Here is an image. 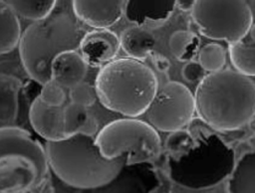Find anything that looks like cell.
<instances>
[{"label": "cell", "mask_w": 255, "mask_h": 193, "mask_svg": "<svg viewBox=\"0 0 255 193\" xmlns=\"http://www.w3.org/2000/svg\"><path fill=\"white\" fill-rule=\"evenodd\" d=\"M64 127L68 137L75 134L96 136L99 132V121L87 107L72 102L63 106Z\"/></svg>", "instance_id": "e0dca14e"}, {"label": "cell", "mask_w": 255, "mask_h": 193, "mask_svg": "<svg viewBox=\"0 0 255 193\" xmlns=\"http://www.w3.org/2000/svg\"><path fill=\"white\" fill-rule=\"evenodd\" d=\"M69 98L70 102L88 108L96 102L98 97L95 87L86 82H82L69 90Z\"/></svg>", "instance_id": "484cf974"}, {"label": "cell", "mask_w": 255, "mask_h": 193, "mask_svg": "<svg viewBox=\"0 0 255 193\" xmlns=\"http://www.w3.org/2000/svg\"><path fill=\"white\" fill-rule=\"evenodd\" d=\"M94 87L106 108L135 118L146 112L158 91V81L149 67L127 57L103 66Z\"/></svg>", "instance_id": "277c9868"}, {"label": "cell", "mask_w": 255, "mask_h": 193, "mask_svg": "<svg viewBox=\"0 0 255 193\" xmlns=\"http://www.w3.org/2000/svg\"><path fill=\"white\" fill-rule=\"evenodd\" d=\"M39 193H55V187L53 185L52 178H50V180L45 184Z\"/></svg>", "instance_id": "4dcf8cb0"}, {"label": "cell", "mask_w": 255, "mask_h": 193, "mask_svg": "<svg viewBox=\"0 0 255 193\" xmlns=\"http://www.w3.org/2000/svg\"><path fill=\"white\" fill-rule=\"evenodd\" d=\"M235 164L234 149L217 134H208L179 156L170 157L167 167L170 179L178 186L203 190L229 177Z\"/></svg>", "instance_id": "8992f818"}, {"label": "cell", "mask_w": 255, "mask_h": 193, "mask_svg": "<svg viewBox=\"0 0 255 193\" xmlns=\"http://www.w3.org/2000/svg\"><path fill=\"white\" fill-rule=\"evenodd\" d=\"M206 72L200 66V64L196 61H189L187 62L181 70V75L184 81L187 83H195L200 82L205 76Z\"/></svg>", "instance_id": "4316f807"}, {"label": "cell", "mask_w": 255, "mask_h": 193, "mask_svg": "<svg viewBox=\"0 0 255 193\" xmlns=\"http://www.w3.org/2000/svg\"><path fill=\"white\" fill-rule=\"evenodd\" d=\"M251 10H255V1H251V2H248Z\"/></svg>", "instance_id": "d6a6232c"}, {"label": "cell", "mask_w": 255, "mask_h": 193, "mask_svg": "<svg viewBox=\"0 0 255 193\" xmlns=\"http://www.w3.org/2000/svg\"><path fill=\"white\" fill-rule=\"evenodd\" d=\"M71 9L75 17L96 30L109 29L122 18L126 1H72Z\"/></svg>", "instance_id": "7c38bea8"}, {"label": "cell", "mask_w": 255, "mask_h": 193, "mask_svg": "<svg viewBox=\"0 0 255 193\" xmlns=\"http://www.w3.org/2000/svg\"><path fill=\"white\" fill-rule=\"evenodd\" d=\"M148 123L163 132L183 129L195 113L194 96L183 84L171 81L157 91L146 110Z\"/></svg>", "instance_id": "9c48e42d"}, {"label": "cell", "mask_w": 255, "mask_h": 193, "mask_svg": "<svg viewBox=\"0 0 255 193\" xmlns=\"http://www.w3.org/2000/svg\"><path fill=\"white\" fill-rule=\"evenodd\" d=\"M72 10H54L21 34L19 56L27 75L41 86L51 80V64L61 53L78 51L86 34Z\"/></svg>", "instance_id": "3957f363"}, {"label": "cell", "mask_w": 255, "mask_h": 193, "mask_svg": "<svg viewBox=\"0 0 255 193\" xmlns=\"http://www.w3.org/2000/svg\"><path fill=\"white\" fill-rule=\"evenodd\" d=\"M229 193H255V150L242 155L228 180Z\"/></svg>", "instance_id": "d6986e66"}, {"label": "cell", "mask_w": 255, "mask_h": 193, "mask_svg": "<svg viewBox=\"0 0 255 193\" xmlns=\"http://www.w3.org/2000/svg\"><path fill=\"white\" fill-rule=\"evenodd\" d=\"M38 97L44 104L48 106L62 107L66 101L67 95L65 89L62 86L53 80H50L42 85V90Z\"/></svg>", "instance_id": "d4e9b609"}, {"label": "cell", "mask_w": 255, "mask_h": 193, "mask_svg": "<svg viewBox=\"0 0 255 193\" xmlns=\"http://www.w3.org/2000/svg\"><path fill=\"white\" fill-rule=\"evenodd\" d=\"M22 83L14 76L0 74V123L13 125L19 111V93Z\"/></svg>", "instance_id": "ac0fdd59"}, {"label": "cell", "mask_w": 255, "mask_h": 193, "mask_svg": "<svg viewBox=\"0 0 255 193\" xmlns=\"http://www.w3.org/2000/svg\"><path fill=\"white\" fill-rule=\"evenodd\" d=\"M200 40L198 36L187 30L173 32L168 40V47L171 55L180 62L193 61L199 51Z\"/></svg>", "instance_id": "44dd1931"}, {"label": "cell", "mask_w": 255, "mask_h": 193, "mask_svg": "<svg viewBox=\"0 0 255 193\" xmlns=\"http://www.w3.org/2000/svg\"><path fill=\"white\" fill-rule=\"evenodd\" d=\"M194 3H195V1H193V0H179V1H176V6H178L183 11L191 12V10L194 6Z\"/></svg>", "instance_id": "f546056e"}, {"label": "cell", "mask_w": 255, "mask_h": 193, "mask_svg": "<svg viewBox=\"0 0 255 193\" xmlns=\"http://www.w3.org/2000/svg\"><path fill=\"white\" fill-rule=\"evenodd\" d=\"M151 57H152V63L158 72L166 74L169 71L171 64H170V61L165 56L161 54H152Z\"/></svg>", "instance_id": "f1b7e54d"}, {"label": "cell", "mask_w": 255, "mask_h": 193, "mask_svg": "<svg viewBox=\"0 0 255 193\" xmlns=\"http://www.w3.org/2000/svg\"><path fill=\"white\" fill-rule=\"evenodd\" d=\"M14 10L16 15L32 22L41 21L50 16L58 5V1H6Z\"/></svg>", "instance_id": "603a6c76"}, {"label": "cell", "mask_w": 255, "mask_h": 193, "mask_svg": "<svg viewBox=\"0 0 255 193\" xmlns=\"http://www.w3.org/2000/svg\"><path fill=\"white\" fill-rule=\"evenodd\" d=\"M89 66L78 51H67L59 54L51 64V80L70 90L84 82Z\"/></svg>", "instance_id": "9a60e30c"}, {"label": "cell", "mask_w": 255, "mask_h": 193, "mask_svg": "<svg viewBox=\"0 0 255 193\" xmlns=\"http://www.w3.org/2000/svg\"><path fill=\"white\" fill-rule=\"evenodd\" d=\"M120 44L124 52L136 61H142L151 55L156 39L153 34L145 28L130 26L122 31Z\"/></svg>", "instance_id": "2e32d148"}, {"label": "cell", "mask_w": 255, "mask_h": 193, "mask_svg": "<svg viewBox=\"0 0 255 193\" xmlns=\"http://www.w3.org/2000/svg\"><path fill=\"white\" fill-rule=\"evenodd\" d=\"M21 34L19 17L6 1H0V55L18 48Z\"/></svg>", "instance_id": "ffe728a7"}, {"label": "cell", "mask_w": 255, "mask_h": 193, "mask_svg": "<svg viewBox=\"0 0 255 193\" xmlns=\"http://www.w3.org/2000/svg\"><path fill=\"white\" fill-rule=\"evenodd\" d=\"M51 178L44 145L19 126H0V193H39Z\"/></svg>", "instance_id": "5b68a950"}, {"label": "cell", "mask_w": 255, "mask_h": 193, "mask_svg": "<svg viewBox=\"0 0 255 193\" xmlns=\"http://www.w3.org/2000/svg\"><path fill=\"white\" fill-rule=\"evenodd\" d=\"M160 185L154 167L149 162L126 163L117 176L96 193H153Z\"/></svg>", "instance_id": "30bf717a"}, {"label": "cell", "mask_w": 255, "mask_h": 193, "mask_svg": "<svg viewBox=\"0 0 255 193\" xmlns=\"http://www.w3.org/2000/svg\"><path fill=\"white\" fill-rule=\"evenodd\" d=\"M191 17L201 35L229 44L242 41L253 24L248 1L197 0Z\"/></svg>", "instance_id": "ba28073f"}, {"label": "cell", "mask_w": 255, "mask_h": 193, "mask_svg": "<svg viewBox=\"0 0 255 193\" xmlns=\"http://www.w3.org/2000/svg\"><path fill=\"white\" fill-rule=\"evenodd\" d=\"M29 120L34 131L46 141H59L68 138L64 127L63 106H48L37 96L30 106Z\"/></svg>", "instance_id": "5bb4252c"}, {"label": "cell", "mask_w": 255, "mask_h": 193, "mask_svg": "<svg viewBox=\"0 0 255 193\" xmlns=\"http://www.w3.org/2000/svg\"><path fill=\"white\" fill-rule=\"evenodd\" d=\"M193 96L195 112L214 129H239L255 116V83L235 70L207 74Z\"/></svg>", "instance_id": "6da1fadb"}, {"label": "cell", "mask_w": 255, "mask_h": 193, "mask_svg": "<svg viewBox=\"0 0 255 193\" xmlns=\"http://www.w3.org/2000/svg\"><path fill=\"white\" fill-rule=\"evenodd\" d=\"M189 143H191L190 134L187 131L181 129L170 132V134L166 138L165 146L169 150H178L179 148L184 147Z\"/></svg>", "instance_id": "83f0119b"}, {"label": "cell", "mask_w": 255, "mask_h": 193, "mask_svg": "<svg viewBox=\"0 0 255 193\" xmlns=\"http://www.w3.org/2000/svg\"><path fill=\"white\" fill-rule=\"evenodd\" d=\"M175 7L174 0H129L126 1L124 14L134 26L158 27L170 18Z\"/></svg>", "instance_id": "4fadbf2b"}, {"label": "cell", "mask_w": 255, "mask_h": 193, "mask_svg": "<svg viewBox=\"0 0 255 193\" xmlns=\"http://www.w3.org/2000/svg\"><path fill=\"white\" fill-rule=\"evenodd\" d=\"M120 49V38L115 32L93 29L86 32L79 50L89 67L102 68L116 59Z\"/></svg>", "instance_id": "8fae6325"}, {"label": "cell", "mask_w": 255, "mask_h": 193, "mask_svg": "<svg viewBox=\"0 0 255 193\" xmlns=\"http://www.w3.org/2000/svg\"><path fill=\"white\" fill-rule=\"evenodd\" d=\"M229 58L235 71L251 77L255 76V43L239 41L229 44Z\"/></svg>", "instance_id": "7402d4cb"}, {"label": "cell", "mask_w": 255, "mask_h": 193, "mask_svg": "<svg viewBox=\"0 0 255 193\" xmlns=\"http://www.w3.org/2000/svg\"><path fill=\"white\" fill-rule=\"evenodd\" d=\"M198 63L205 72L216 73L223 70L226 63V51L217 43H209L201 47L197 54Z\"/></svg>", "instance_id": "cb8c5ba5"}, {"label": "cell", "mask_w": 255, "mask_h": 193, "mask_svg": "<svg viewBox=\"0 0 255 193\" xmlns=\"http://www.w3.org/2000/svg\"><path fill=\"white\" fill-rule=\"evenodd\" d=\"M247 35L249 36V41L255 43V23L252 24V26L250 27Z\"/></svg>", "instance_id": "1f68e13d"}, {"label": "cell", "mask_w": 255, "mask_h": 193, "mask_svg": "<svg viewBox=\"0 0 255 193\" xmlns=\"http://www.w3.org/2000/svg\"><path fill=\"white\" fill-rule=\"evenodd\" d=\"M95 141L106 158L126 156V163L149 162L161 146L157 131L148 122L132 117L109 122L99 130Z\"/></svg>", "instance_id": "52a82bcc"}, {"label": "cell", "mask_w": 255, "mask_h": 193, "mask_svg": "<svg viewBox=\"0 0 255 193\" xmlns=\"http://www.w3.org/2000/svg\"><path fill=\"white\" fill-rule=\"evenodd\" d=\"M51 172L64 184L79 190H94L111 182L127 157L106 158L95 136L75 134L59 141L44 144Z\"/></svg>", "instance_id": "7a4b0ae2"}]
</instances>
